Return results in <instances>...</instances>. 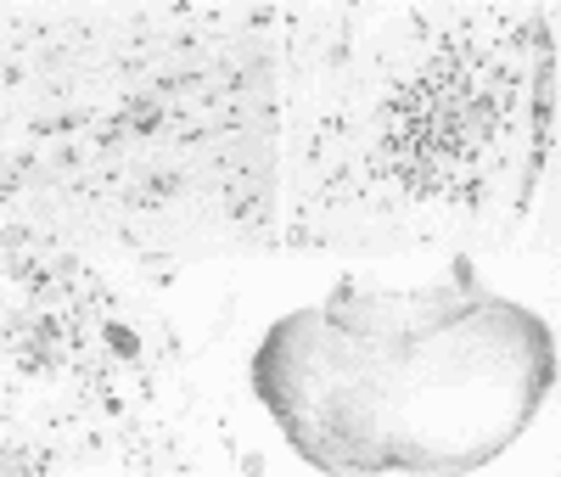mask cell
Returning <instances> with one entry per match:
<instances>
[{"mask_svg": "<svg viewBox=\"0 0 561 477\" xmlns=\"http://www.w3.org/2000/svg\"><path fill=\"white\" fill-rule=\"evenodd\" d=\"M489 118L494 107L478 73L455 57H438L410 90H399L388 113V163L404 174V185H438L478 158Z\"/></svg>", "mask_w": 561, "mask_h": 477, "instance_id": "6da1fadb", "label": "cell"}]
</instances>
